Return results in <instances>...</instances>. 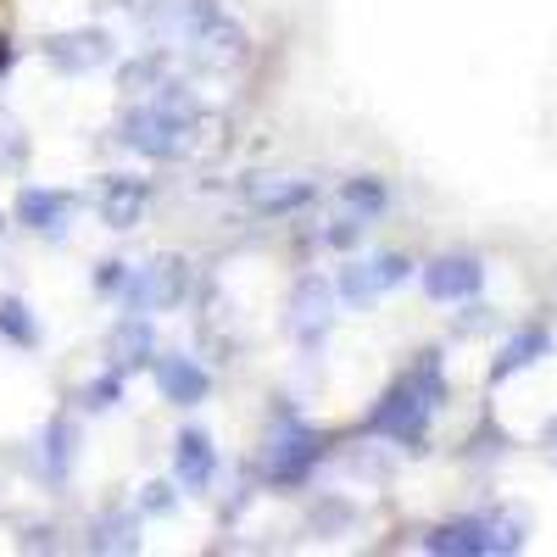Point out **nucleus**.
<instances>
[{
    "label": "nucleus",
    "instance_id": "obj_1",
    "mask_svg": "<svg viewBox=\"0 0 557 557\" xmlns=\"http://www.w3.org/2000/svg\"><path fill=\"white\" fill-rule=\"evenodd\" d=\"M117 146H128L146 162H178L196 146V117H173L157 101H139V107L128 101V112L117 117Z\"/></svg>",
    "mask_w": 557,
    "mask_h": 557
},
{
    "label": "nucleus",
    "instance_id": "obj_2",
    "mask_svg": "<svg viewBox=\"0 0 557 557\" xmlns=\"http://www.w3.org/2000/svg\"><path fill=\"white\" fill-rule=\"evenodd\" d=\"M323 446L330 435H318L312 424L278 401L273 407V435H268V485H307V474L323 462Z\"/></svg>",
    "mask_w": 557,
    "mask_h": 557
},
{
    "label": "nucleus",
    "instance_id": "obj_3",
    "mask_svg": "<svg viewBox=\"0 0 557 557\" xmlns=\"http://www.w3.org/2000/svg\"><path fill=\"white\" fill-rule=\"evenodd\" d=\"M190 290H196V268H190V257L162 251V257H151V262L128 268L123 301H128V312H173V307L190 301Z\"/></svg>",
    "mask_w": 557,
    "mask_h": 557
},
{
    "label": "nucleus",
    "instance_id": "obj_4",
    "mask_svg": "<svg viewBox=\"0 0 557 557\" xmlns=\"http://www.w3.org/2000/svg\"><path fill=\"white\" fill-rule=\"evenodd\" d=\"M430 418H435V407L418 396L407 380H396V385L380 396V407L362 418V430H368V435H385V441H396V446H407V451H424Z\"/></svg>",
    "mask_w": 557,
    "mask_h": 557
},
{
    "label": "nucleus",
    "instance_id": "obj_5",
    "mask_svg": "<svg viewBox=\"0 0 557 557\" xmlns=\"http://www.w3.org/2000/svg\"><path fill=\"white\" fill-rule=\"evenodd\" d=\"M519 546H524V535L507 519H451L424 535V552H435V557H485V552H519Z\"/></svg>",
    "mask_w": 557,
    "mask_h": 557
},
{
    "label": "nucleus",
    "instance_id": "obj_6",
    "mask_svg": "<svg viewBox=\"0 0 557 557\" xmlns=\"http://www.w3.org/2000/svg\"><path fill=\"white\" fill-rule=\"evenodd\" d=\"M45 62H51L62 78H89V73H101L117 62V39L96 23H84V28H62L45 39Z\"/></svg>",
    "mask_w": 557,
    "mask_h": 557
},
{
    "label": "nucleus",
    "instance_id": "obj_7",
    "mask_svg": "<svg viewBox=\"0 0 557 557\" xmlns=\"http://www.w3.org/2000/svg\"><path fill=\"white\" fill-rule=\"evenodd\" d=\"M240 201L257 218H290V212L318 201V184L312 178H290V173H246L240 178Z\"/></svg>",
    "mask_w": 557,
    "mask_h": 557
},
{
    "label": "nucleus",
    "instance_id": "obj_8",
    "mask_svg": "<svg viewBox=\"0 0 557 557\" xmlns=\"http://www.w3.org/2000/svg\"><path fill=\"white\" fill-rule=\"evenodd\" d=\"M330 323H335V285L318 278V273H301L296 290H290V330H296V341L318 346L323 335H330Z\"/></svg>",
    "mask_w": 557,
    "mask_h": 557
},
{
    "label": "nucleus",
    "instance_id": "obj_9",
    "mask_svg": "<svg viewBox=\"0 0 557 557\" xmlns=\"http://www.w3.org/2000/svg\"><path fill=\"white\" fill-rule=\"evenodd\" d=\"M407 273H412V262H407L401 251H380V257H368V262H351V268L341 273L335 296H346V301H374V296L396 290Z\"/></svg>",
    "mask_w": 557,
    "mask_h": 557
},
{
    "label": "nucleus",
    "instance_id": "obj_10",
    "mask_svg": "<svg viewBox=\"0 0 557 557\" xmlns=\"http://www.w3.org/2000/svg\"><path fill=\"white\" fill-rule=\"evenodd\" d=\"M485 285V268L469 251H446L435 262H424V296L430 301H469Z\"/></svg>",
    "mask_w": 557,
    "mask_h": 557
},
{
    "label": "nucleus",
    "instance_id": "obj_11",
    "mask_svg": "<svg viewBox=\"0 0 557 557\" xmlns=\"http://www.w3.org/2000/svg\"><path fill=\"white\" fill-rule=\"evenodd\" d=\"M151 374H157V396L173 407H201L212 396V374L196 357H157Z\"/></svg>",
    "mask_w": 557,
    "mask_h": 557
},
{
    "label": "nucleus",
    "instance_id": "obj_12",
    "mask_svg": "<svg viewBox=\"0 0 557 557\" xmlns=\"http://www.w3.org/2000/svg\"><path fill=\"white\" fill-rule=\"evenodd\" d=\"M146 201H151V178H134V173H107L101 196H96L107 228H134L139 212H146Z\"/></svg>",
    "mask_w": 557,
    "mask_h": 557
},
{
    "label": "nucleus",
    "instance_id": "obj_13",
    "mask_svg": "<svg viewBox=\"0 0 557 557\" xmlns=\"http://www.w3.org/2000/svg\"><path fill=\"white\" fill-rule=\"evenodd\" d=\"M190 45H196V51L212 62V67H240L246 57H251V39H246V28L235 23V17H228L223 7L190 34Z\"/></svg>",
    "mask_w": 557,
    "mask_h": 557
},
{
    "label": "nucleus",
    "instance_id": "obj_14",
    "mask_svg": "<svg viewBox=\"0 0 557 557\" xmlns=\"http://www.w3.org/2000/svg\"><path fill=\"white\" fill-rule=\"evenodd\" d=\"M157 351V335H151V312H123L112 323L107 335V368H117V374H134L139 362H151Z\"/></svg>",
    "mask_w": 557,
    "mask_h": 557
},
{
    "label": "nucleus",
    "instance_id": "obj_15",
    "mask_svg": "<svg viewBox=\"0 0 557 557\" xmlns=\"http://www.w3.org/2000/svg\"><path fill=\"white\" fill-rule=\"evenodd\" d=\"M12 218L23 228H34V235H67V218H73V196L67 190H39V184H28V190L17 196Z\"/></svg>",
    "mask_w": 557,
    "mask_h": 557
},
{
    "label": "nucleus",
    "instance_id": "obj_16",
    "mask_svg": "<svg viewBox=\"0 0 557 557\" xmlns=\"http://www.w3.org/2000/svg\"><path fill=\"white\" fill-rule=\"evenodd\" d=\"M212 474H218V446H212V435H207V430H184V435L173 441V480H178L184 491H207Z\"/></svg>",
    "mask_w": 557,
    "mask_h": 557
},
{
    "label": "nucleus",
    "instance_id": "obj_17",
    "mask_svg": "<svg viewBox=\"0 0 557 557\" xmlns=\"http://www.w3.org/2000/svg\"><path fill=\"white\" fill-rule=\"evenodd\" d=\"M546 346H552V335H546V323H530V330H519L513 341L502 346V357L491 362V385H502V380H513V374H524V368H530L535 357H546Z\"/></svg>",
    "mask_w": 557,
    "mask_h": 557
},
{
    "label": "nucleus",
    "instance_id": "obj_18",
    "mask_svg": "<svg viewBox=\"0 0 557 557\" xmlns=\"http://www.w3.org/2000/svg\"><path fill=\"white\" fill-rule=\"evenodd\" d=\"M168 73H173L168 51H146V57L123 62V67H117V89H123V101H146V96H151V89H157Z\"/></svg>",
    "mask_w": 557,
    "mask_h": 557
},
{
    "label": "nucleus",
    "instance_id": "obj_19",
    "mask_svg": "<svg viewBox=\"0 0 557 557\" xmlns=\"http://www.w3.org/2000/svg\"><path fill=\"white\" fill-rule=\"evenodd\" d=\"M78 462V418H51L45 424V474L67 480Z\"/></svg>",
    "mask_w": 557,
    "mask_h": 557
},
{
    "label": "nucleus",
    "instance_id": "obj_20",
    "mask_svg": "<svg viewBox=\"0 0 557 557\" xmlns=\"http://www.w3.org/2000/svg\"><path fill=\"white\" fill-rule=\"evenodd\" d=\"M89 552H139V513H107L89 524Z\"/></svg>",
    "mask_w": 557,
    "mask_h": 557
},
{
    "label": "nucleus",
    "instance_id": "obj_21",
    "mask_svg": "<svg viewBox=\"0 0 557 557\" xmlns=\"http://www.w3.org/2000/svg\"><path fill=\"white\" fill-rule=\"evenodd\" d=\"M28 157H34V139H28L23 117L0 107V173H23Z\"/></svg>",
    "mask_w": 557,
    "mask_h": 557
},
{
    "label": "nucleus",
    "instance_id": "obj_22",
    "mask_svg": "<svg viewBox=\"0 0 557 557\" xmlns=\"http://www.w3.org/2000/svg\"><path fill=\"white\" fill-rule=\"evenodd\" d=\"M341 201H346V212H357V218L374 223V218L391 207V190H385L380 178H346V184H341Z\"/></svg>",
    "mask_w": 557,
    "mask_h": 557
},
{
    "label": "nucleus",
    "instance_id": "obj_23",
    "mask_svg": "<svg viewBox=\"0 0 557 557\" xmlns=\"http://www.w3.org/2000/svg\"><path fill=\"white\" fill-rule=\"evenodd\" d=\"M0 335H7L12 346H23V351L39 346V323H34L23 296H0Z\"/></svg>",
    "mask_w": 557,
    "mask_h": 557
},
{
    "label": "nucleus",
    "instance_id": "obj_24",
    "mask_svg": "<svg viewBox=\"0 0 557 557\" xmlns=\"http://www.w3.org/2000/svg\"><path fill=\"white\" fill-rule=\"evenodd\" d=\"M78 401L89 407V412H107V407H117L123 401V374L117 368H107V374H96L84 391H78Z\"/></svg>",
    "mask_w": 557,
    "mask_h": 557
},
{
    "label": "nucleus",
    "instance_id": "obj_25",
    "mask_svg": "<svg viewBox=\"0 0 557 557\" xmlns=\"http://www.w3.org/2000/svg\"><path fill=\"white\" fill-rule=\"evenodd\" d=\"M173 507H178V491H173L168 480H151L146 491H139V502H134V513H139V519H168Z\"/></svg>",
    "mask_w": 557,
    "mask_h": 557
},
{
    "label": "nucleus",
    "instance_id": "obj_26",
    "mask_svg": "<svg viewBox=\"0 0 557 557\" xmlns=\"http://www.w3.org/2000/svg\"><path fill=\"white\" fill-rule=\"evenodd\" d=\"M362 228H368V218L346 212L341 223H330V228H323V246H335V251H351V246L362 240Z\"/></svg>",
    "mask_w": 557,
    "mask_h": 557
},
{
    "label": "nucleus",
    "instance_id": "obj_27",
    "mask_svg": "<svg viewBox=\"0 0 557 557\" xmlns=\"http://www.w3.org/2000/svg\"><path fill=\"white\" fill-rule=\"evenodd\" d=\"M123 285H128V262H101L96 268V290L101 296H123Z\"/></svg>",
    "mask_w": 557,
    "mask_h": 557
},
{
    "label": "nucleus",
    "instance_id": "obj_28",
    "mask_svg": "<svg viewBox=\"0 0 557 557\" xmlns=\"http://www.w3.org/2000/svg\"><path fill=\"white\" fill-rule=\"evenodd\" d=\"M45 546H51V552H57L62 541H57V530H45V524H34V530L23 535V552H45Z\"/></svg>",
    "mask_w": 557,
    "mask_h": 557
},
{
    "label": "nucleus",
    "instance_id": "obj_29",
    "mask_svg": "<svg viewBox=\"0 0 557 557\" xmlns=\"http://www.w3.org/2000/svg\"><path fill=\"white\" fill-rule=\"evenodd\" d=\"M0 228H7V212H0Z\"/></svg>",
    "mask_w": 557,
    "mask_h": 557
}]
</instances>
